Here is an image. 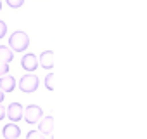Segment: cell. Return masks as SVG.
<instances>
[{
  "label": "cell",
  "mask_w": 147,
  "mask_h": 139,
  "mask_svg": "<svg viewBox=\"0 0 147 139\" xmlns=\"http://www.w3.org/2000/svg\"><path fill=\"white\" fill-rule=\"evenodd\" d=\"M21 66H23V70H26V72H35L36 66H38V57H36V54H31V52L24 54L23 59H21Z\"/></svg>",
  "instance_id": "5b68a950"
},
{
  "label": "cell",
  "mask_w": 147,
  "mask_h": 139,
  "mask_svg": "<svg viewBox=\"0 0 147 139\" xmlns=\"http://www.w3.org/2000/svg\"><path fill=\"white\" fill-rule=\"evenodd\" d=\"M54 57H55V54L52 52V50H43L42 54H40V59H38V64H42V68H45V70H52L54 68Z\"/></svg>",
  "instance_id": "9c48e42d"
},
{
  "label": "cell",
  "mask_w": 147,
  "mask_h": 139,
  "mask_svg": "<svg viewBox=\"0 0 147 139\" xmlns=\"http://www.w3.org/2000/svg\"><path fill=\"white\" fill-rule=\"evenodd\" d=\"M45 87H47L49 91H54V89H55V85H54V73H49V75L45 77Z\"/></svg>",
  "instance_id": "8fae6325"
},
{
  "label": "cell",
  "mask_w": 147,
  "mask_h": 139,
  "mask_svg": "<svg viewBox=\"0 0 147 139\" xmlns=\"http://www.w3.org/2000/svg\"><path fill=\"white\" fill-rule=\"evenodd\" d=\"M28 45H30V37H28V33H24L21 30L14 31L9 37V47L12 52H24L28 49Z\"/></svg>",
  "instance_id": "6da1fadb"
},
{
  "label": "cell",
  "mask_w": 147,
  "mask_h": 139,
  "mask_svg": "<svg viewBox=\"0 0 147 139\" xmlns=\"http://www.w3.org/2000/svg\"><path fill=\"white\" fill-rule=\"evenodd\" d=\"M0 11H2V0H0Z\"/></svg>",
  "instance_id": "ac0fdd59"
},
{
  "label": "cell",
  "mask_w": 147,
  "mask_h": 139,
  "mask_svg": "<svg viewBox=\"0 0 147 139\" xmlns=\"http://www.w3.org/2000/svg\"><path fill=\"white\" fill-rule=\"evenodd\" d=\"M7 73H9V63L0 61V77H2V75H7Z\"/></svg>",
  "instance_id": "4fadbf2b"
},
{
  "label": "cell",
  "mask_w": 147,
  "mask_h": 139,
  "mask_svg": "<svg viewBox=\"0 0 147 139\" xmlns=\"http://www.w3.org/2000/svg\"><path fill=\"white\" fill-rule=\"evenodd\" d=\"M38 130L43 134V136H50L52 134V129H54V117H42L38 122Z\"/></svg>",
  "instance_id": "8992f818"
},
{
  "label": "cell",
  "mask_w": 147,
  "mask_h": 139,
  "mask_svg": "<svg viewBox=\"0 0 147 139\" xmlns=\"http://www.w3.org/2000/svg\"><path fill=\"white\" fill-rule=\"evenodd\" d=\"M4 99H5V92L0 89V103H4Z\"/></svg>",
  "instance_id": "e0dca14e"
},
{
  "label": "cell",
  "mask_w": 147,
  "mask_h": 139,
  "mask_svg": "<svg viewBox=\"0 0 147 139\" xmlns=\"http://www.w3.org/2000/svg\"><path fill=\"white\" fill-rule=\"evenodd\" d=\"M4 117H5V108L2 106V103H0V120H4Z\"/></svg>",
  "instance_id": "2e32d148"
},
{
  "label": "cell",
  "mask_w": 147,
  "mask_h": 139,
  "mask_svg": "<svg viewBox=\"0 0 147 139\" xmlns=\"http://www.w3.org/2000/svg\"><path fill=\"white\" fill-rule=\"evenodd\" d=\"M12 59H14V52L11 50V47L0 45V61H4V63H11Z\"/></svg>",
  "instance_id": "30bf717a"
},
{
  "label": "cell",
  "mask_w": 147,
  "mask_h": 139,
  "mask_svg": "<svg viewBox=\"0 0 147 139\" xmlns=\"http://www.w3.org/2000/svg\"><path fill=\"white\" fill-rule=\"evenodd\" d=\"M5 35H7V25H5V21L0 19V38H4Z\"/></svg>",
  "instance_id": "5bb4252c"
},
{
  "label": "cell",
  "mask_w": 147,
  "mask_h": 139,
  "mask_svg": "<svg viewBox=\"0 0 147 139\" xmlns=\"http://www.w3.org/2000/svg\"><path fill=\"white\" fill-rule=\"evenodd\" d=\"M26 137H28V139H33V137H43V134H42L40 130H30V132L26 134Z\"/></svg>",
  "instance_id": "9a60e30c"
},
{
  "label": "cell",
  "mask_w": 147,
  "mask_h": 139,
  "mask_svg": "<svg viewBox=\"0 0 147 139\" xmlns=\"http://www.w3.org/2000/svg\"><path fill=\"white\" fill-rule=\"evenodd\" d=\"M23 104L21 103H11L9 108H5V117H9L11 122H19L23 120Z\"/></svg>",
  "instance_id": "277c9868"
},
{
  "label": "cell",
  "mask_w": 147,
  "mask_h": 139,
  "mask_svg": "<svg viewBox=\"0 0 147 139\" xmlns=\"http://www.w3.org/2000/svg\"><path fill=\"white\" fill-rule=\"evenodd\" d=\"M43 117V110L40 108V106H36V104H28L24 110H23V118L28 122V123H36L40 118Z\"/></svg>",
  "instance_id": "3957f363"
},
{
  "label": "cell",
  "mask_w": 147,
  "mask_h": 139,
  "mask_svg": "<svg viewBox=\"0 0 147 139\" xmlns=\"http://www.w3.org/2000/svg\"><path fill=\"white\" fill-rule=\"evenodd\" d=\"M2 134L5 139H18L21 136V129H19V125H16V122H11V123L4 125Z\"/></svg>",
  "instance_id": "52a82bcc"
},
{
  "label": "cell",
  "mask_w": 147,
  "mask_h": 139,
  "mask_svg": "<svg viewBox=\"0 0 147 139\" xmlns=\"http://www.w3.org/2000/svg\"><path fill=\"white\" fill-rule=\"evenodd\" d=\"M23 4H24V0H7V5L12 9H19Z\"/></svg>",
  "instance_id": "7c38bea8"
},
{
  "label": "cell",
  "mask_w": 147,
  "mask_h": 139,
  "mask_svg": "<svg viewBox=\"0 0 147 139\" xmlns=\"http://www.w3.org/2000/svg\"><path fill=\"white\" fill-rule=\"evenodd\" d=\"M16 85H18V82H16V78L12 75L7 73V75L0 77V89H2L4 92H12L16 89Z\"/></svg>",
  "instance_id": "ba28073f"
},
{
  "label": "cell",
  "mask_w": 147,
  "mask_h": 139,
  "mask_svg": "<svg viewBox=\"0 0 147 139\" xmlns=\"http://www.w3.org/2000/svg\"><path fill=\"white\" fill-rule=\"evenodd\" d=\"M19 89L23 91V92H26V94H31V92H35L36 89H38V85H40V80H38V77L33 73V72H28L26 75H23L21 77V80H19Z\"/></svg>",
  "instance_id": "7a4b0ae2"
}]
</instances>
